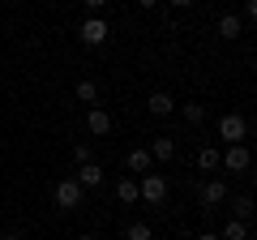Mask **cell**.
<instances>
[{"label":"cell","instance_id":"cell-1","mask_svg":"<svg viewBox=\"0 0 257 240\" xmlns=\"http://www.w3.org/2000/svg\"><path fill=\"white\" fill-rule=\"evenodd\" d=\"M163 197H167V176H163V172H146V176L138 180V202L163 206Z\"/></svg>","mask_w":257,"mask_h":240},{"label":"cell","instance_id":"cell-2","mask_svg":"<svg viewBox=\"0 0 257 240\" xmlns=\"http://www.w3.org/2000/svg\"><path fill=\"white\" fill-rule=\"evenodd\" d=\"M219 138L227 142V146H240V142L248 138V120L240 116V111H227V116H219Z\"/></svg>","mask_w":257,"mask_h":240},{"label":"cell","instance_id":"cell-3","mask_svg":"<svg viewBox=\"0 0 257 240\" xmlns=\"http://www.w3.org/2000/svg\"><path fill=\"white\" fill-rule=\"evenodd\" d=\"M107 35H111V30H107V22H103V18H86L82 26H77V39H82L86 47H103V43H107Z\"/></svg>","mask_w":257,"mask_h":240},{"label":"cell","instance_id":"cell-4","mask_svg":"<svg viewBox=\"0 0 257 240\" xmlns=\"http://www.w3.org/2000/svg\"><path fill=\"white\" fill-rule=\"evenodd\" d=\"M52 197H56L60 210H77V206H82V185H77V180H60V185L52 189Z\"/></svg>","mask_w":257,"mask_h":240},{"label":"cell","instance_id":"cell-5","mask_svg":"<svg viewBox=\"0 0 257 240\" xmlns=\"http://www.w3.org/2000/svg\"><path fill=\"white\" fill-rule=\"evenodd\" d=\"M219 163L227 167V172H248V150H244V142H240V146H227L219 155Z\"/></svg>","mask_w":257,"mask_h":240},{"label":"cell","instance_id":"cell-6","mask_svg":"<svg viewBox=\"0 0 257 240\" xmlns=\"http://www.w3.org/2000/svg\"><path fill=\"white\" fill-rule=\"evenodd\" d=\"M197 197H202V206H206V210H210V206H223V202H227V185H223V180H206V185H202V193H197Z\"/></svg>","mask_w":257,"mask_h":240},{"label":"cell","instance_id":"cell-7","mask_svg":"<svg viewBox=\"0 0 257 240\" xmlns=\"http://www.w3.org/2000/svg\"><path fill=\"white\" fill-rule=\"evenodd\" d=\"M86 129H90L94 138H107V133H111V116L103 107H90V111H86Z\"/></svg>","mask_w":257,"mask_h":240},{"label":"cell","instance_id":"cell-8","mask_svg":"<svg viewBox=\"0 0 257 240\" xmlns=\"http://www.w3.org/2000/svg\"><path fill=\"white\" fill-rule=\"evenodd\" d=\"M73 180H77L82 189H99V185H103V167L90 159V163H82V167H77V176H73Z\"/></svg>","mask_w":257,"mask_h":240},{"label":"cell","instance_id":"cell-9","mask_svg":"<svg viewBox=\"0 0 257 240\" xmlns=\"http://www.w3.org/2000/svg\"><path fill=\"white\" fill-rule=\"evenodd\" d=\"M146 111H150V116H172V111H176V99H172L167 90H155V94L146 99Z\"/></svg>","mask_w":257,"mask_h":240},{"label":"cell","instance_id":"cell-10","mask_svg":"<svg viewBox=\"0 0 257 240\" xmlns=\"http://www.w3.org/2000/svg\"><path fill=\"white\" fill-rule=\"evenodd\" d=\"M150 163H155V159H150V150H128V159H124V167H128V172H138V176H146Z\"/></svg>","mask_w":257,"mask_h":240},{"label":"cell","instance_id":"cell-11","mask_svg":"<svg viewBox=\"0 0 257 240\" xmlns=\"http://www.w3.org/2000/svg\"><path fill=\"white\" fill-rule=\"evenodd\" d=\"M231 219H240V223L253 219V197H248V193H236V197H231Z\"/></svg>","mask_w":257,"mask_h":240},{"label":"cell","instance_id":"cell-12","mask_svg":"<svg viewBox=\"0 0 257 240\" xmlns=\"http://www.w3.org/2000/svg\"><path fill=\"white\" fill-rule=\"evenodd\" d=\"M172 155H176V138H155V142H150V159H159V163H167Z\"/></svg>","mask_w":257,"mask_h":240},{"label":"cell","instance_id":"cell-13","mask_svg":"<svg viewBox=\"0 0 257 240\" xmlns=\"http://www.w3.org/2000/svg\"><path fill=\"white\" fill-rule=\"evenodd\" d=\"M240 30H244V22H240L236 13H223L219 18V35L223 39H240Z\"/></svg>","mask_w":257,"mask_h":240},{"label":"cell","instance_id":"cell-14","mask_svg":"<svg viewBox=\"0 0 257 240\" xmlns=\"http://www.w3.org/2000/svg\"><path fill=\"white\" fill-rule=\"evenodd\" d=\"M116 197L133 206V202H138V180H133V176H120V180H116Z\"/></svg>","mask_w":257,"mask_h":240},{"label":"cell","instance_id":"cell-15","mask_svg":"<svg viewBox=\"0 0 257 240\" xmlns=\"http://www.w3.org/2000/svg\"><path fill=\"white\" fill-rule=\"evenodd\" d=\"M219 240H248V223L227 219V223H223V231H219Z\"/></svg>","mask_w":257,"mask_h":240},{"label":"cell","instance_id":"cell-16","mask_svg":"<svg viewBox=\"0 0 257 240\" xmlns=\"http://www.w3.org/2000/svg\"><path fill=\"white\" fill-rule=\"evenodd\" d=\"M197 167H202V172H214V167H219V150L202 146V150H197Z\"/></svg>","mask_w":257,"mask_h":240},{"label":"cell","instance_id":"cell-17","mask_svg":"<svg viewBox=\"0 0 257 240\" xmlns=\"http://www.w3.org/2000/svg\"><path fill=\"white\" fill-rule=\"evenodd\" d=\"M180 116H184V125H202V120H206V107H202V103H184Z\"/></svg>","mask_w":257,"mask_h":240},{"label":"cell","instance_id":"cell-18","mask_svg":"<svg viewBox=\"0 0 257 240\" xmlns=\"http://www.w3.org/2000/svg\"><path fill=\"white\" fill-rule=\"evenodd\" d=\"M77 99L90 103V107H99V86L94 82H77Z\"/></svg>","mask_w":257,"mask_h":240},{"label":"cell","instance_id":"cell-19","mask_svg":"<svg viewBox=\"0 0 257 240\" xmlns=\"http://www.w3.org/2000/svg\"><path fill=\"white\" fill-rule=\"evenodd\" d=\"M124 240H150V223H128V227H124Z\"/></svg>","mask_w":257,"mask_h":240},{"label":"cell","instance_id":"cell-20","mask_svg":"<svg viewBox=\"0 0 257 240\" xmlns=\"http://www.w3.org/2000/svg\"><path fill=\"white\" fill-rule=\"evenodd\" d=\"M73 159H77V167L90 163V146H86V142H77V146H73Z\"/></svg>","mask_w":257,"mask_h":240},{"label":"cell","instance_id":"cell-21","mask_svg":"<svg viewBox=\"0 0 257 240\" xmlns=\"http://www.w3.org/2000/svg\"><path fill=\"white\" fill-rule=\"evenodd\" d=\"M82 5H86V9H90V18H99V13L107 9V0H82Z\"/></svg>","mask_w":257,"mask_h":240},{"label":"cell","instance_id":"cell-22","mask_svg":"<svg viewBox=\"0 0 257 240\" xmlns=\"http://www.w3.org/2000/svg\"><path fill=\"white\" fill-rule=\"evenodd\" d=\"M133 5H138V9H155L159 0H133Z\"/></svg>","mask_w":257,"mask_h":240},{"label":"cell","instance_id":"cell-23","mask_svg":"<svg viewBox=\"0 0 257 240\" xmlns=\"http://www.w3.org/2000/svg\"><path fill=\"white\" fill-rule=\"evenodd\" d=\"M167 5H172V9H189L193 0H167Z\"/></svg>","mask_w":257,"mask_h":240},{"label":"cell","instance_id":"cell-24","mask_svg":"<svg viewBox=\"0 0 257 240\" xmlns=\"http://www.w3.org/2000/svg\"><path fill=\"white\" fill-rule=\"evenodd\" d=\"M197 240H219V231H202V236H197Z\"/></svg>","mask_w":257,"mask_h":240},{"label":"cell","instance_id":"cell-25","mask_svg":"<svg viewBox=\"0 0 257 240\" xmlns=\"http://www.w3.org/2000/svg\"><path fill=\"white\" fill-rule=\"evenodd\" d=\"M73 240H94V236H73Z\"/></svg>","mask_w":257,"mask_h":240},{"label":"cell","instance_id":"cell-26","mask_svg":"<svg viewBox=\"0 0 257 240\" xmlns=\"http://www.w3.org/2000/svg\"><path fill=\"white\" fill-rule=\"evenodd\" d=\"M0 240H9V236H0Z\"/></svg>","mask_w":257,"mask_h":240}]
</instances>
